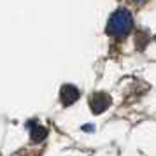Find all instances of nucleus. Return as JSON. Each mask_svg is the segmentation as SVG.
I'll return each mask as SVG.
<instances>
[{
    "label": "nucleus",
    "mask_w": 156,
    "mask_h": 156,
    "mask_svg": "<svg viewBox=\"0 0 156 156\" xmlns=\"http://www.w3.org/2000/svg\"><path fill=\"white\" fill-rule=\"evenodd\" d=\"M132 27H133L132 12L128 9H118L112 12L111 20L107 23V34L112 37H125L130 34Z\"/></svg>",
    "instance_id": "f257e3e1"
},
{
    "label": "nucleus",
    "mask_w": 156,
    "mask_h": 156,
    "mask_svg": "<svg viewBox=\"0 0 156 156\" xmlns=\"http://www.w3.org/2000/svg\"><path fill=\"white\" fill-rule=\"evenodd\" d=\"M111 104H112L111 97L107 93H102V91L95 93L91 97V100H90V107H91L93 114H102L104 111H107L111 107Z\"/></svg>",
    "instance_id": "f03ea898"
},
{
    "label": "nucleus",
    "mask_w": 156,
    "mask_h": 156,
    "mask_svg": "<svg viewBox=\"0 0 156 156\" xmlns=\"http://www.w3.org/2000/svg\"><path fill=\"white\" fill-rule=\"evenodd\" d=\"M79 95H81V93H79V90L74 84H63L62 90H60V100H62V104H63L65 107L72 105V104L79 98Z\"/></svg>",
    "instance_id": "7ed1b4c3"
},
{
    "label": "nucleus",
    "mask_w": 156,
    "mask_h": 156,
    "mask_svg": "<svg viewBox=\"0 0 156 156\" xmlns=\"http://www.w3.org/2000/svg\"><path fill=\"white\" fill-rule=\"evenodd\" d=\"M30 137H32V140L34 142H42L46 137H48V128L41 126V125H37L34 123V128H32V132H30Z\"/></svg>",
    "instance_id": "20e7f679"
},
{
    "label": "nucleus",
    "mask_w": 156,
    "mask_h": 156,
    "mask_svg": "<svg viewBox=\"0 0 156 156\" xmlns=\"http://www.w3.org/2000/svg\"><path fill=\"white\" fill-rule=\"evenodd\" d=\"M135 2H137V4H142V2H146V0H135Z\"/></svg>",
    "instance_id": "39448f33"
}]
</instances>
